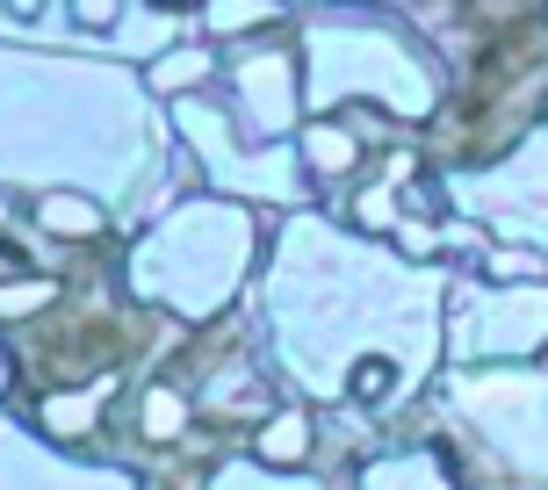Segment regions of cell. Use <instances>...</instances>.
Here are the masks:
<instances>
[{
  "label": "cell",
  "mask_w": 548,
  "mask_h": 490,
  "mask_svg": "<svg viewBox=\"0 0 548 490\" xmlns=\"http://www.w3.org/2000/svg\"><path fill=\"white\" fill-rule=\"evenodd\" d=\"M51 224H59V231H87V224H94V216H87L80 202H51Z\"/></svg>",
  "instance_id": "1"
},
{
  "label": "cell",
  "mask_w": 548,
  "mask_h": 490,
  "mask_svg": "<svg viewBox=\"0 0 548 490\" xmlns=\"http://www.w3.org/2000/svg\"><path fill=\"white\" fill-rule=\"evenodd\" d=\"M354 390H361V397H382V390H390V368H375V361H361V375H354Z\"/></svg>",
  "instance_id": "2"
}]
</instances>
